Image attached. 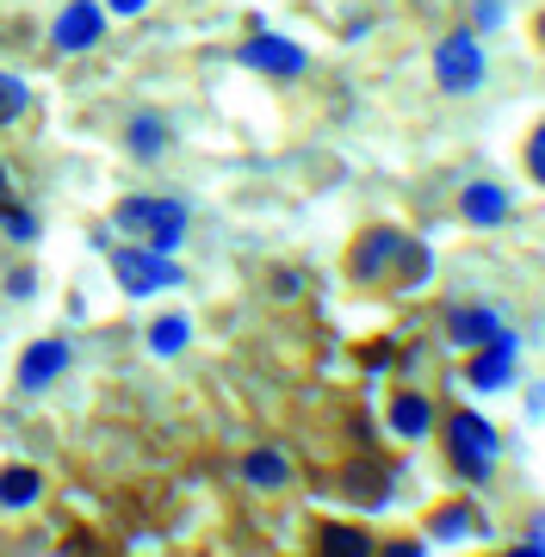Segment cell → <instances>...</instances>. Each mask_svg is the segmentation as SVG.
I'll return each mask as SVG.
<instances>
[{
  "label": "cell",
  "mask_w": 545,
  "mask_h": 557,
  "mask_svg": "<svg viewBox=\"0 0 545 557\" xmlns=\"http://www.w3.org/2000/svg\"><path fill=\"white\" fill-rule=\"evenodd\" d=\"M186 341H193V322H186V317H162L156 329H149V347H156L162 359H174Z\"/></svg>",
  "instance_id": "obj_19"
},
{
  "label": "cell",
  "mask_w": 545,
  "mask_h": 557,
  "mask_svg": "<svg viewBox=\"0 0 545 557\" xmlns=\"http://www.w3.org/2000/svg\"><path fill=\"white\" fill-rule=\"evenodd\" d=\"M441 440H446V465H453V478L459 483H484L490 471H496V458H503L496 421H484L478 409H446Z\"/></svg>",
  "instance_id": "obj_2"
},
{
  "label": "cell",
  "mask_w": 545,
  "mask_h": 557,
  "mask_svg": "<svg viewBox=\"0 0 545 557\" xmlns=\"http://www.w3.org/2000/svg\"><path fill=\"white\" fill-rule=\"evenodd\" d=\"M186 205L181 199H149V193H131V199L119 205V230H131V236L143 242V248H156V255H174L186 242Z\"/></svg>",
  "instance_id": "obj_3"
},
{
  "label": "cell",
  "mask_w": 545,
  "mask_h": 557,
  "mask_svg": "<svg viewBox=\"0 0 545 557\" xmlns=\"http://www.w3.org/2000/svg\"><path fill=\"white\" fill-rule=\"evenodd\" d=\"M484 557H496V552H484Z\"/></svg>",
  "instance_id": "obj_30"
},
{
  "label": "cell",
  "mask_w": 545,
  "mask_h": 557,
  "mask_svg": "<svg viewBox=\"0 0 545 557\" xmlns=\"http://www.w3.org/2000/svg\"><path fill=\"white\" fill-rule=\"evenodd\" d=\"M13 205V180H7V168H0V211Z\"/></svg>",
  "instance_id": "obj_28"
},
{
  "label": "cell",
  "mask_w": 545,
  "mask_h": 557,
  "mask_svg": "<svg viewBox=\"0 0 545 557\" xmlns=\"http://www.w3.org/2000/svg\"><path fill=\"white\" fill-rule=\"evenodd\" d=\"M38 496H44V478L32 471V465H7V471H0V508L20 515V508H32Z\"/></svg>",
  "instance_id": "obj_17"
},
{
  "label": "cell",
  "mask_w": 545,
  "mask_h": 557,
  "mask_svg": "<svg viewBox=\"0 0 545 557\" xmlns=\"http://www.w3.org/2000/svg\"><path fill=\"white\" fill-rule=\"evenodd\" d=\"M465 533H478V515H471V502H441L434 515H428V539H465Z\"/></svg>",
  "instance_id": "obj_18"
},
{
  "label": "cell",
  "mask_w": 545,
  "mask_h": 557,
  "mask_svg": "<svg viewBox=\"0 0 545 557\" xmlns=\"http://www.w3.org/2000/svg\"><path fill=\"white\" fill-rule=\"evenodd\" d=\"M112 278H119L124 298H156V292H174V285H186L181 260H174V255H156V248H143V242H131V248H112Z\"/></svg>",
  "instance_id": "obj_4"
},
{
  "label": "cell",
  "mask_w": 545,
  "mask_h": 557,
  "mask_svg": "<svg viewBox=\"0 0 545 557\" xmlns=\"http://www.w3.org/2000/svg\"><path fill=\"white\" fill-rule=\"evenodd\" d=\"M533 38H540V50H545V7H540V20H533Z\"/></svg>",
  "instance_id": "obj_29"
},
{
  "label": "cell",
  "mask_w": 545,
  "mask_h": 557,
  "mask_svg": "<svg viewBox=\"0 0 545 557\" xmlns=\"http://www.w3.org/2000/svg\"><path fill=\"white\" fill-rule=\"evenodd\" d=\"M508 186L503 180H471L459 193V223H471V230H503L508 223Z\"/></svg>",
  "instance_id": "obj_11"
},
{
  "label": "cell",
  "mask_w": 545,
  "mask_h": 557,
  "mask_svg": "<svg viewBox=\"0 0 545 557\" xmlns=\"http://www.w3.org/2000/svg\"><path fill=\"white\" fill-rule=\"evenodd\" d=\"M379 557H428V545H422V539H384Z\"/></svg>",
  "instance_id": "obj_23"
},
{
  "label": "cell",
  "mask_w": 545,
  "mask_h": 557,
  "mask_svg": "<svg viewBox=\"0 0 545 557\" xmlns=\"http://www.w3.org/2000/svg\"><path fill=\"white\" fill-rule=\"evenodd\" d=\"M7 292H13V298H32V292H38V273H32V267H20V273L7 278Z\"/></svg>",
  "instance_id": "obj_24"
},
{
  "label": "cell",
  "mask_w": 545,
  "mask_h": 557,
  "mask_svg": "<svg viewBox=\"0 0 545 557\" xmlns=\"http://www.w3.org/2000/svg\"><path fill=\"white\" fill-rule=\"evenodd\" d=\"M503 20H508L503 0H478V25H503Z\"/></svg>",
  "instance_id": "obj_25"
},
{
  "label": "cell",
  "mask_w": 545,
  "mask_h": 557,
  "mask_svg": "<svg viewBox=\"0 0 545 557\" xmlns=\"http://www.w3.org/2000/svg\"><path fill=\"white\" fill-rule=\"evenodd\" d=\"M243 483L248 490H285L292 483V458L280 446H248L243 453Z\"/></svg>",
  "instance_id": "obj_14"
},
{
  "label": "cell",
  "mask_w": 545,
  "mask_h": 557,
  "mask_svg": "<svg viewBox=\"0 0 545 557\" xmlns=\"http://www.w3.org/2000/svg\"><path fill=\"white\" fill-rule=\"evenodd\" d=\"M434 81L446 94H478L484 87V38L478 32H446L434 44Z\"/></svg>",
  "instance_id": "obj_5"
},
{
  "label": "cell",
  "mask_w": 545,
  "mask_h": 557,
  "mask_svg": "<svg viewBox=\"0 0 545 557\" xmlns=\"http://www.w3.org/2000/svg\"><path fill=\"white\" fill-rule=\"evenodd\" d=\"M508 322L490 310V304H453L446 310V341L459 347V354H471V347H490V341H503Z\"/></svg>",
  "instance_id": "obj_9"
},
{
  "label": "cell",
  "mask_w": 545,
  "mask_h": 557,
  "mask_svg": "<svg viewBox=\"0 0 545 557\" xmlns=\"http://www.w3.org/2000/svg\"><path fill=\"white\" fill-rule=\"evenodd\" d=\"M124 149H131L137 161H156L168 149V119L162 112H137V119L124 124Z\"/></svg>",
  "instance_id": "obj_16"
},
{
  "label": "cell",
  "mask_w": 545,
  "mask_h": 557,
  "mask_svg": "<svg viewBox=\"0 0 545 557\" xmlns=\"http://www.w3.org/2000/svg\"><path fill=\"white\" fill-rule=\"evenodd\" d=\"M25 106H32V94H25L20 75H0V124H20Z\"/></svg>",
  "instance_id": "obj_20"
},
{
  "label": "cell",
  "mask_w": 545,
  "mask_h": 557,
  "mask_svg": "<svg viewBox=\"0 0 545 557\" xmlns=\"http://www.w3.org/2000/svg\"><path fill=\"white\" fill-rule=\"evenodd\" d=\"M515 359H521V335L508 329L503 341H490V347H471V359H465V384L471 391H508L515 384Z\"/></svg>",
  "instance_id": "obj_7"
},
{
  "label": "cell",
  "mask_w": 545,
  "mask_h": 557,
  "mask_svg": "<svg viewBox=\"0 0 545 557\" xmlns=\"http://www.w3.org/2000/svg\"><path fill=\"white\" fill-rule=\"evenodd\" d=\"M503 557H545V545H533V539H527V545H508Z\"/></svg>",
  "instance_id": "obj_27"
},
{
  "label": "cell",
  "mask_w": 545,
  "mask_h": 557,
  "mask_svg": "<svg viewBox=\"0 0 545 557\" xmlns=\"http://www.w3.org/2000/svg\"><path fill=\"white\" fill-rule=\"evenodd\" d=\"M384 421H391L397 440H428L434 434V403L416 384H404V391H391V403H384Z\"/></svg>",
  "instance_id": "obj_12"
},
{
  "label": "cell",
  "mask_w": 545,
  "mask_h": 557,
  "mask_svg": "<svg viewBox=\"0 0 545 557\" xmlns=\"http://www.w3.org/2000/svg\"><path fill=\"white\" fill-rule=\"evenodd\" d=\"M243 69H261V75H280V81H292V75H304L310 69V57H304L292 38H273V32H248L243 38Z\"/></svg>",
  "instance_id": "obj_8"
},
{
  "label": "cell",
  "mask_w": 545,
  "mask_h": 557,
  "mask_svg": "<svg viewBox=\"0 0 545 557\" xmlns=\"http://www.w3.org/2000/svg\"><path fill=\"white\" fill-rule=\"evenodd\" d=\"M342 490H347V502H360V508H384V502H391V471H384L379 458H354L342 471Z\"/></svg>",
  "instance_id": "obj_13"
},
{
  "label": "cell",
  "mask_w": 545,
  "mask_h": 557,
  "mask_svg": "<svg viewBox=\"0 0 545 557\" xmlns=\"http://www.w3.org/2000/svg\"><path fill=\"white\" fill-rule=\"evenodd\" d=\"M347 285H360V292H416V285H428V273H434V255H428L422 236H409V230H397V223H372V230H360V236L347 242V260H342Z\"/></svg>",
  "instance_id": "obj_1"
},
{
  "label": "cell",
  "mask_w": 545,
  "mask_h": 557,
  "mask_svg": "<svg viewBox=\"0 0 545 557\" xmlns=\"http://www.w3.org/2000/svg\"><path fill=\"white\" fill-rule=\"evenodd\" d=\"M317 557H379V539L366 527H347V520H329L317 533Z\"/></svg>",
  "instance_id": "obj_15"
},
{
  "label": "cell",
  "mask_w": 545,
  "mask_h": 557,
  "mask_svg": "<svg viewBox=\"0 0 545 557\" xmlns=\"http://www.w3.org/2000/svg\"><path fill=\"white\" fill-rule=\"evenodd\" d=\"M521 161H527V180H533V186H545V119L533 124V137H527Z\"/></svg>",
  "instance_id": "obj_21"
},
{
  "label": "cell",
  "mask_w": 545,
  "mask_h": 557,
  "mask_svg": "<svg viewBox=\"0 0 545 557\" xmlns=\"http://www.w3.org/2000/svg\"><path fill=\"white\" fill-rule=\"evenodd\" d=\"M0 230H7L13 242H32V236H38V218L20 211V205H7V211H0Z\"/></svg>",
  "instance_id": "obj_22"
},
{
  "label": "cell",
  "mask_w": 545,
  "mask_h": 557,
  "mask_svg": "<svg viewBox=\"0 0 545 557\" xmlns=\"http://www.w3.org/2000/svg\"><path fill=\"white\" fill-rule=\"evenodd\" d=\"M106 38V7L100 0H69L50 25V44H57L62 57H82V50H100Z\"/></svg>",
  "instance_id": "obj_6"
},
{
  "label": "cell",
  "mask_w": 545,
  "mask_h": 557,
  "mask_svg": "<svg viewBox=\"0 0 545 557\" xmlns=\"http://www.w3.org/2000/svg\"><path fill=\"white\" fill-rule=\"evenodd\" d=\"M143 7H149V0H106V13H124V20H131V13H143Z\"/></svg>",
  "instance_id": "obj_26"
},
{
  "label": "cell",
  "mask_w": 545,
  "mask_h": 557,
  "mask_svg": "<svg viewBox=\"0 0 545 557\" xmlns=\"http://www.w3.org/2000/svg\"><path fill=\"white\" fill-rule=\"evenodd\" d=\"M62 372H69V341H62V335H44V341H32V347L20 354V391H25V397L50 391Z\"/></svg>",
  "instance_id": "obj_10"
}]
</instances>
